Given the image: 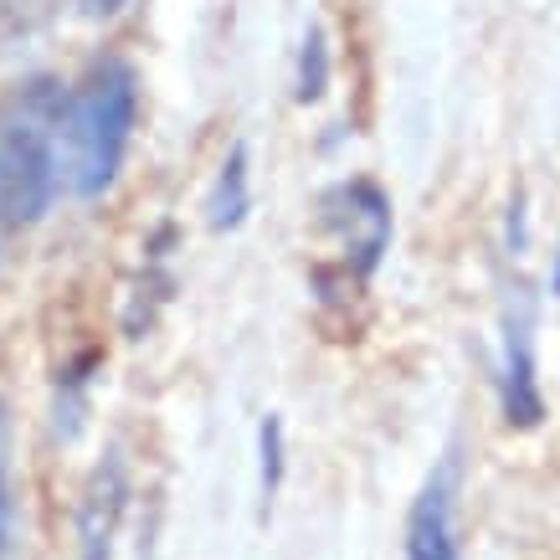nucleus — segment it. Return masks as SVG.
<instances>
[{
    "label": "nucleus",
    "instance_id": "obj_1",
    "mask_svg": "<svg viewBox=\"0 0 560 560\" xmlns=\"http://www.w3.org/2000/svg\"><path fill=\"white\" fill-rule=\"evenodd\" d=\"M139 119V78L129 62L103 57L88 68V78L72 93H62V119H57V160H62V186L72 196H103L119 180V165L129 154Z\"/></svg>",
    "mask_w": 560,
    "mask_h": 560
},
{
    "label": "nucleus",
    "instance_id": "obj_2",
    "mask_svg": "<svg viewBox=\"0 0 560 560\" xmlns=\"http://www.w3.org/2000/svg\"><path fill=\"white\" fill-rule=\"evenodd\" d=\"M57 119H62V88L51 78H32L0 103V217L11 232L36 226L62 190Z\"/></svg>",
    "mask_w": 560,
    "mask_h": 560
},
{
    "label": "nucleus",
    "instance_id": "obj_3",
    "mask_svg": "<svg viewBox=\"0 0 560 560\" xmlns=\"http://www.w3.org/2000/svg\"><path fill=\"white\" fill-rule=\"evenodd\" d=\"M319 226L340 242V272H350L360 289L371 283L396 237V217H390V196L365 175L335 180L319 190Z\"/></svg>",
    "mask_w": 560,
    "mask_h": 560
},
{
    "label": "nucleus",
    "instance_id": "obj_4",
    "mask_svg": "<svg viewBox=\"0 0 560 560\" xmlns=\"http://www.w3.org/2000/svg\"><path fill=\"white\" fill-rule=\"evenodd\" d=\"M493 396L510 432H535L545 422L540 360H535V299L529 289H514L499 324V365H493Z\"/></svg>",
    "mask_w": 560,
    "mask_h": 560
},
{
    "label": "nucleus",
    "instance_id": "obj_5",
    "mask_svg": "<svg viewBox=\"0 0 560 560\" xmlns=\"http://www.w3.org/2000/svg\"><path fill=\"white\" fill-rule=\"evenodd\" d=\"M458 458H442L411 499L407 514V560H463L458 540Z\"/></svg>",
    "mask_w": 560,
    "mask_h": 560
},
{
    "label": "nucleus",
    "instance_id": "obj_6",
    "mask_svg": "<svg viewBox=\"0 0 560 560\" xmlns=\"http://www.w3.org/2000/svg\"><path fill=\"white\" fill-rule=\"evenodd\" d=\"M124 514H129V468L119 453H108L88 478L83 510H78V560H114Z\"/></svg>",
    "mask_w": 560,
    "mask_h": 560
},
{
    "label": "nucleus",
    "instance_id": "obj_7",
    "mask_svg": "<svg viewBox=\"0 0 560 560\" xmlns=\"http://www.w3.org/2000/svg\"><path fill=\"white\" fill-rule=\"evenodd\" d=\"M247 211H253V150L232 144L217 165L211 196H206V221H211V232H237Z\"/></svg>",
    "mask_w": 560,
    "mask_h": 560
},
{
    "label": "nucleus",
    "instance_id": "obj_8",
    "mask_svg": "<svg viewBox=\"0 0 560 560\" xmlns=\"http://www.w3.org/2000/svg\"><path fill=\"white\" fill-rule=\"evenodd\" d=\"M283 478H289V432H283V417L268 411L257 422V493H262V514L283 493Z\"/></svg>",
    "mask_w": 560,
    "mask_h": 560
},
{
    "label": "nucleus",
    "instance_id": "obj_9",
    "mask_svg": "<svg viewBox=\"0 0 560 560\" xmlns=\"http://www.w3.org/2000/svg\"><path fill=\"white\" fill-rule=\"evenodd\" d=\"M329 78H335V62H329V42H324V32L314 26V32L304 36V47H299L293 98H299V103H319L324 93H329Z\"/></svg>",
    "mask_w": 560,
    "mask_h": 560
},
{
    "label": "nucleus",
    "instance_id": "obj_10",
    "mask_svg": "<svg viewBox=\"0 0 560 560\" xmlns=\"http://www.w3.org/2000/svg\"><path fill=\"white\" fill-rule=\"evenodd\" d=\"M47 0H0V42H16L42 21Z\"/></svg>",
    "mask_w": 560,
    "mask_h": 560
},
{
    "label": "nucleus",
    "instance_id": "obj_11",
    "mask_svg": "<svg viewBox=\"0 0 560 560\" xmlns=\"http://www.w3.org/2000/svg\"><path fill=\"white\" fill-rule=\"evenodd\" d=\"M11 520H16V504H11V463H5V407H0V560L11 550Z\"/></svg>",
    "mask_w": 560,
    "mask_h": 560
},
{
    "label": "nucleus",
    "instance_id": "obj_12",
    "mask_svg": "<svg viewBox=\"0 0 560 560\" xmlns=\"http://www.w3.org/2000/svg\"><path fill=\"white\" fill-rule=\"evenodd\" d=\"M504 253L510 257H525L529 253V206H525V190L510 201L504 211Z\"/></svg>",
    "mask_w": 560,
    "mask_h": 560
},
{
    "label": "nucleus",
    "instance_id": "obj_13",
    "mask_svg": "<svg viewBox=\"0 0 560 560\" xmlns=\"http://www.w3.org/2000/svg\"><path fill=\"white\" fill-rule=\"evenodd\" d=\"M83 5V16H93V21H108V16H119L129 0H78Z\"/></svg>",
    "mask_w": 560,
    "mask_h": 560
},
{
    "label": "nucleus",
    "instance_id": "obj_14",
    "mask_svg": "<svg viewBox=\"0 0 560 560\" xmlns=\"http://www.w3.org/2000/svg\"><path fill=\"white\" fill-rule=\"evenodd\" d=\"M550 293L560 299V242H556V257H550Z\"/></svg>",
    "mask_w": 560,
    "mask_h": 560
},
{
    "label": "nucleus",
    "instance_id": "obj_15",
    "mask_svg": "<svg viewBox=\"0 0 560 560\" xmlns=\"http://www.w3.org/2000/svg\"><path fill=\"white\" fill-rule=\"evenodd\" d=\"M16 237V232H11V226H5V217H0V257H5V242Z\"/></svg>",
    "mask_w": 560,
    "mask_h": 560
}]
</instances>
